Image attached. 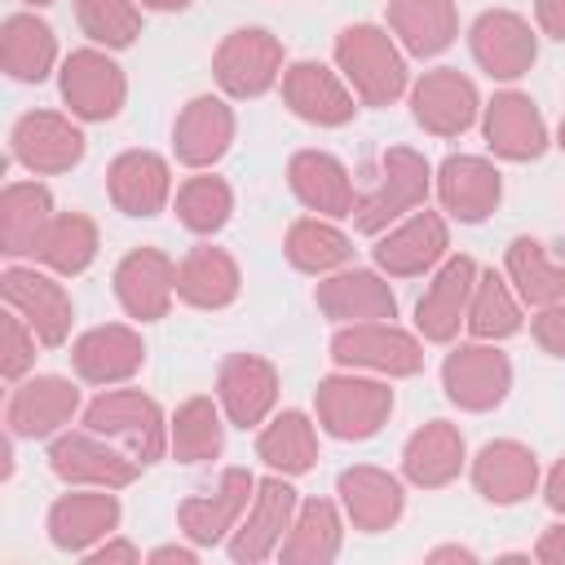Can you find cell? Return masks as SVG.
<instances>
[{
	"instance_id": "1",
	"label": "cell",
	"mask_w": 565,
	"mask_h": 565,
	"mask_svg": "<svg viewBox=\"0 0 565 565\" xmlns=\"http://www.w3.org/2000/svg\"><path fill=\"white\" fill-rule=\"evenodd\" d=\"M331 62L362 106H393L411 93V57L384 22H349L335 31Z\"/></svg>"
},
{
	"instance_id": "2",
	"label": "cell",
	"mask_w": 565,
	"mask_h": 565,
	"mask_svg": "<svg viewBox=\"0 0 565 565\" xmlns=\"http://www.w3.org/2000/svg\"><path fill=\"white\" fill-rule=\"evenodd\" d=\"M433 168L424 150L415 146H384L375 159V172L366 185H358V207H353V230L375 238L393 221L411 216L415 207H428L433 199Z\"/></svg>"
},
{
	"instance_id": "3",
	"label": "cell",
	"mask_w": 565,
	"mask_h": 565,
	"mask_svg": "<svg viewBox=\"0 0 565 565\" xmlns=\"http://www.w3.org/2000/svg\"><path fill=\"white\" fill-rule=\"evenodd\" d=\"M393 406H397L393 380L366 375V371L335 366L313 388V419L335 441H371L388 424Z\"/></svg>"
},
{
	"instance_id": "4",
	"label": "cell",
	"mask_w": 565,
	"mask_h": 565,
	"mask_svg": "<svg viewBox=\"0 0 565 565\" xmlns=\"http://www.w3.org/2000/svg\"><path fill=\"white\" fill-rule=\"evenodd\" d=\"M327 353L344 371H366L384 380H411L424 371V335L415 327H402L397 318L340 322L327 340Z\"/></svg>"
},
{
	"instance_id": "5",
	"label": "cell",
	"mask_w": 565,
	"mask_h": 565,
	"mask_svg": "<svg viewBox=\"0 0 565 565\" xmlns=\"http://www.w3.org/2000/svg\"><path fill=\"white\" fill-rule=\"evenodd\" d=\"M79 424L110 437L115 446H124L141 463H159L168 455V411L141 388H128V384L97 388L84 402Z\"/></svg>"
},
{
	"instance_id": "6",
	"label": "cell",
	"mask_w": 565,
	"mask_h": 565,
	"mask_svg": "<svg viewBox=\"0 0 565 565\" xmlns=\"http://www.w3.org/2000/svg\"><path fill=\"white\" fill-rule=\"evenodd\" d=\"M287 62V44L269 26H234L212 49V79L230 102H256L282 84Z\"/></svg>"
},
{
	"instance_id": "7",
	"label": "cell",
	"mask_w": 565,
	"mask_h": 565,
	"mask_svg": "<svg viewBox=\"0 0 565 565\" xmlns=\"http://www.w3.org/2000/svg\"><path fill=\"white\" fill-rule=\"evenodd\" d=\"M512 358L503 344L494 340H459V344H446V358H441V393L450 406L468 411V415H486L494 406L508 402L512 393Z\"/></svg>"
},
{
	"instance_id": "8",
	"label": "cell",
	"mask_w": 565,
	"mask_h": 565,
	"mask_svg": "<svg viewBox=\"0 0 565 565\" xmlns=\"http://www.w3.org/2000/svg\"><path fill=\"white\" fill-rule=\"evenodd\" d=\"M44 459H49V472L62 486H102V490H128L146 468L124 446L93 433L88 424H71L57 437H49Z\"/></svg>"
},
{
	"instance_id": "9",
	"label": "cell",
	"mask_w": 565,
	"mask_h": 565,
	"mask_svg": "<svg viewBox=\"0 0 565 565\" xmlns=\"http://www.w3.org/2000/svg\"><path fill=\"white\" fill-rule=\"evenodd\" d=\"M0 300H4V309L22 313L31 322V331L40 335L44 349L71 344L75 300L66 291V278H57L53 269H44L35 260H9L0 269Z\"/></svg>"
},
{
	"instance_id": "10",
	"label": "cell",
	"mask_w": 565,
	"mask_h": 565,
	"mask_svg": "<svg viewBox=\"0 0 565 565\" xmlns=\"http://www.w3.org/2000/svg\"><path fill=\"white\" fill-rule=\"evenodd\" d=\"M57 97L79 124H110L128 102V71L110 49L79 44L57 66Z\"/></svg>"
},
{
	"instance_id": "11",
	"label": "cell",
	"mask_w": 565,
	"mask_h": 565,
	"mask_svg": "<svg viewBox=\"0 0 565 565\" xmlns=\"http://www.w3.org/2000/svg\"><path fill=\"white\" fill-rule=\"evenodd\" d=\"M84 154H88V137L71 110L35 106V110H22L9 128V159L31 177H62L79 168Z\"/></svg>"
},
{
	"instance_id": "12",
	"label": "cell",
	"mask_w": 565,
	"mask_h": 565,
	"mask_svg": "<svg viewBox=\"0 0 565 565\" xmlns=\"http://www.w3.org/2000/svg\"><path fill=\"white\" fill-rule=\"evenodd\" d=\"M406 106H411V119L428 132V137H441V141H455L463 137L468 128L481 124V88L468 71L459 66H428L424 75L411 79V93H406Z\"/></svg>"
},
{
	"instance_id": "13",
	"label": "cell",
	"mask_w": 565,
	"mask_h": 565,
	"mask_svg": "<svg viewBox=\"0 0 565 565\" xmlns=\"http://www.w3.org/2000/svg\"><path fill=\"white\" fill-rule=\"evenodd\" d=\"M84 411V393L71 375L53 371H31L26 380L9 384L4 397V428L18 441H49L62 428H71Z\"/></svg>"
},
{
	"instance_id": "14",
	"label": "cell",
	"mask_w": 565,
	"mask_h": 565,
	"mask_svg": "<svg viewBox=\"0 0 565 565\" xmlns=\"http://www.w3.org/2000/svg\"><path fill=\"white\" fill-rule=\"evenodd\" d=\"M450 256V216L441 207H415L371 238V265L388 278H428Z\"/></svg>"
},
{
	"instance_id": "15",
	"label": "cell",
	"mask_w": 565,
	"mask_h": 565,
	"mask_svg": "<svg viewBox=\"0 0 565 565\" xmlns=\"http://www.w3.org/2000/svg\"><path fill=\"white\" fill-rule=\"evenodd\" d=\"M278 93H282V106L309 128H344L362 110V102L349 88V79L340 75V66L335 62H318V57L287 62Z\"/></svg>"
},
{
	"instance_id": "16",
	"label": "cell",
	"mask_w": 565,
	"mask_h": 565,
	"mask_svg": "<svg viewBox=\"0 0 565 565\" xmlns=\"http://www.w3.org/2000/svg\"><path fill=\"white\" fill-rule=\"evenodd\" d=\"M433 199L437 207L459 221V225H481L499 212L503 203V172L494 154H472V150H450L433 168Z\"/></svg>"
},
{
	"instance_id": "17",
	"label": "cell",
	"mask_w": 565,
	"mask_h": 565,
	"mask_svg": "<svg viewBox=\"0 0 565 565\" xmlns=\"http://www.w3.org/2000/svg\"><path fill=\"white\" fill-rule=\"evenodd\" d=\"M300 508V494L291 486V477L282 472H265L256 477V494L238 521V530L225 539V556L234 565H260V561H274L287 530H291V516Z\"/></svg>"
},
{
	"instance_id": "18",
	"label": "cell",
	"mask_w": 565,
	"mask_h": 565,
	"mask_svg": "<svg viewBox=\"0 0 565 565\" xmlns=\"http://www.w3.org/2000/svg\"><path fill=\"white\" fill-rule=\"evenodd\" d=\"M481 141H486V150L494 154V159H503V163H534V159H543L547 154V146H552V124H547V115L539 110V102L525 93V88H516V84H508V88H499L486 106H481Z\"/></svg>"
},
{
	"instance_id": "19",
	"label": "cell",
	"mask_w": 565,
	"mask_h": 565,
	"mask_svg": "<svg viewBox=\"0 0 565 565\" xmlns=\"http://www.w3.org/2000/svg\"><path fill=\"white\" fill-rule=\"evenodd\" d=\"M216 402L230 419V428H243V433H256L274 411H278V397H282V375L278 366L265 358V353H247V349H234L216 362Z\"/></svg>"
},
{
	"instance_id": "20",
	"label": "cell",
	"mask_w": 565,
	"mask_h": 565,
	"mask_svg": "<svg viewBox=\"0 0 565 565\" xmlns=\"http://www.w3.org/2000/svg\"><path fill=\"white\" fill-rule=\"evenodd\" d=\"M468 53L490 79L516 84L539 62V26L516 9H481L468 26Z\"/></svg>"
},
{
	"instance_id": "21",
	"label": "cell",
	"mask_w": 565,
	"mask_h": 565,
	"mask_svg": "<svg viewBox=\"0 0 565 565\" xmlns=\"http://www.w3.org/2000/svg\"><path fill=\"white\" fill-rule=\"evenodd\" d=\"M110 291H115L128 322H137V327L159 322V318H168V309L177 300V260L154 243L128 247L115 260Z\"/></svg>"
},
{
	"instance_id": "22",
	"label": "cell",
	"mask_w": 565,
	"mask_h": 565,
	"mask_svg": "<svg viewBox=\"0 0 565 565\" xmlns=\"http://www.w3.org/2000/svg\"><path fill=\"white\" fill-rule=\"evenodd\" d=\"M119 521H124L119 490H102V486H66V494H57L44 512L49 543L66 556H84L102 539L119 534Z\"/></svg>"
},
{
	"instance_id": "23",
	"label": "cell",
	"mask_w": 565,
	"mask_h": 565,
	"mask_svg": "<svg viewBox=\"0 0 565 565\" xmlns=\"http://www.w3.org/2000/svg\"><path fill=\"white\" fill-rule=\"evenodd\" d=\"M172 194H177L172 159L150 146H128L106 163V199L115 212L132 221L159 216L163 207H172Z\"/></svg>"
},
{
	"instance_id": "24",
	"label": "cell",
	"mask_w": 565,
	"mask_h": 565,
	"mask_svg": "<svg viewBox=\"0 0 565 565\" xmlns=\"http://www.w3.org/2000/svg\"><path fill=\"white\" fill-rule=\"evenodd\" d=\"M238 137V115L225 93H194L172 119V159L190 172L216 168Z\"/></svg>"
},
{
	"instance_id": "25",
	"label": "cell",
	"mask_w": 565,
	"mask_h": 565,
	"mask_svg": "<svg viewBox=\"0 0 565 565\" xmlns=\"http://www.w3.org/2000/svg\"><path fill=\"white\" fill-rule=\"evenodd\" d=\"M252 494H256V472L252 468H225L212 490L185 494L177 503L181 539H190L199 547H225V539L238 530Z\"/></svg>"
},
{
	"instance_id": "26",
	"label": "cell",
	"mask_w": 565,
	"mask_h": 565,
	"mask_svg": "<svg viewBox=\"0 0 565 565\" xmlns=\"http://www.w3.org/2000/svg\"><path fill=\"white\" fill-rule=\"evenodd\" d=\"M477 260L468 252H450L424 282L419 300H415V331L424 335V344H455L468 318V300H472V282H477Z\"/></svg>"
},
{
	"instance_id": "27",
	"label": "cell",
	"mask_w": 565,
	"mask_h": 565,
	"mask_svg": "<svg viewBox=\"0 0 565 565\" xmlns=\"http://www.w3.org/2000/svg\"><path fill=\"white\" fill-rule=\"evenodd\" d=\"M146 366V340L137 322H97L71 340V371L79 384L115 388Z\"/></svg>"
},
{
	"instance_id": "28",
	"label": "cell",
	"mask_w": 565,
	"mask_h": 565,
	"mask_svg": "<svg viewBox=\"0 0 565 565\" xmlns=\"http://www.w3.org/2000/svg\"><path fill=\"white\" fill-rule=\"evenodd\" d=\"M313 305L331 327L397 318V291L380 265H344L335 274H322L313 282Z\"/></svg>"
},
{
	"instance_id": "29",
	"label": "cell",
	"mask_w": 565,
	"mask_h": 565,
	"mask_svg": "<svg viewBox=\"0 0 565 565\" xmlns=\"http://www.w3.org/2000/svg\"><path fill=\"white\" fill-rule=\"evenodd\" d=\"M287 190L296 194V203L313 216H331V221H353L358 207V181L349 172V163L331 150L318 146H300L287 159Z\"/></svg>"
},
{
	"instance_id": "30",
	"label": "cell",
	"mask_w": 565,
	"mask_h": 565,
	"mask_svg": "<svg viewBox=\"0 0 565 565\" xmlns=\"http://www.w3.org/2000/svg\"><path fill=\"white\" fill-rule=\"evenodd\" d=\"M335 499L353 530L384 534L406 516V477L380 463H349L335 477Z\"/></svg>"
},
{
	"instance_id": "31",
	"label": "cell",
	"mask_w": 565,
	"mask_h": 565,
	"mask_svg": "<svg viewBox=\"0 0 565 565\" xmlns=\"http://www.w3.org/2000/svg\"><path fill=\"white\" fill-rule=\"evenodd\" d=\"M468 477H472V490L490 503V508H516L525 503L530 494H539L543 486V468H539V455L516 441V437H494L486 441L472 459H468Z\"/></svg>"
},
{
	"instance_id": "32",
	"label": "cell",
	"mask_w": 565,
	"mask_h": 565,
	"mask_svg": "<svg viewBox=\"0 0 565 565\" xmlns=\"http://www.w3.org/2000/svg\"><path fill=\"white\" fill-rule=\"evenodd\" d=\"M468 441L463 428L455 419H424L406 441H402V459L397 472L406 477V486L415 490H446L450 481H459L468 472Z\"/></svg>"
},
{
	"instance_id": "33",
	"label": "cell",
	"mask_w": 565,
	"mask_h": 565,
	"mask_svg": "<svg viewBox=\"0 0 565 565\" xmlns=\"http://www.w3.org/2000/svg\"><path fill=\"white\" fill-rule=\"evenodd\" d=\"M57 31L40 18V9H13L0 22V71L13 84H44L62 66Z\"/></svg>"
},
{
	"instance_id": "34",
	"label": "cell",
	"mask_w": 565,
	"mask_h": 565,
	"mask_svg": "<svg viewBox=\"0 0 565 565\" xmlns=\"http://www.w3.org/2000/svg\"><path fill=\"white\" fill-rule=\"evenodd\" d=\"M243 291V269L230 247H216L212 238H199L177 260V300L203 313L230 309Z\"/></svg>"
},
{
	"instance_id": "35",
	"label": "cell",
	"mask_w": 565,
	"mask_h": 565,
	"mask_svg": "<svg viewBox=\"0 0 565 565\" xmlns=\"http://www.w3.org/2000/svg\"><path fill=\"white\" fill-rule=\"evenodd\" d=\"M57 216L53 190L40 177H13L0 190V252L9 260H31L40 234Z\"/></svg>"
},
{
	"instance_id": "36",
	"label": "cell",
	"mask_w": 565,
	"mask_h": 565,
	"mask_svg": "<svg viewBox=\"0 0 565 565\" xmlns=\"http://www.w3.org/2000/svg\"><path fill=\"white\" fill-rule=\"evenodd\" d=\"M318 419L300 406H282L274 411L260 428H256V459L269 468V472H282V477H305L318 468Z\"/></svg>"
},
{
	"instance_id": "37",
	"label": "cell",
	"mask_w": 565,
	"mask_h": 565,
	"mask_svg": "<svg viewBox=\"0 0 565 565\" xmlns=\"http://www.w3.org/2000/svg\"><path fill=\"white\" fill-rule=\"evenodd\" d=\"M384 26L397 35L406 57H441L459 40V9L455 0H388Z\"/></svg>"
},
{
	"instance_id": "38",
	"label": "cell",
	"mask_w": 565,
	"mask_h": 565,
	"mask_svg": "<svg viewBox=\"0 0 565 565\" xmlns=\"http://www.w3.org/2000/svg\"><path fill=\"white\" fill-rule=\"evenodd\" d=\"M225 411L216 402V393H194L185 402H177V411L168 415V455L185 468L212 463L225 450Z\"/></svg>"
},
{
	"instance_id": "39",
	"label": "cell",
	"mask_w": 565,
	"mask_h": 565,
	"mask_svg": "<svg viewBox=\"0 0 565 565\" xmlns=\"http://www.w3.org/2000/svg\"><path fill=\"white\" fill-rule=\"evenodd\" d=\"M344 508L340 499H300L296 516H291V530L278 547V561L282 565H331L344 547Z\"/></svg>"
},
{
	"instance_id": "40",
	"label": "cell",
	"mask_w": 565,
	"mask_h": 565,
	"mask_svg": "<svg viewBox=\"0 0 565 565\" xmlns=\"http://www.w3.org/2000/svg\"><path fill=\"white\" fill-rule=\"evenodd\" d=\"M503 274L525 300V309H543L565 300V252H552L534 234H516L503 247Z\"/></svg>"
},
{
	"instance_id": "41",
	"label": "cell",
	"mask_w": 565,
	"mask_h": 565,
	"mask_svg": "<svg viewBox=\"0 0 565 565\" xmlns=\"http://www.w3.org/2000/svg\"><path fill=\"white\" fill-rule=\"evenodd\" d=\"M282 256H287L291 269H300L309 278H322V274H335V269L353 265V234L331 216L300 212L282 234Z\"/></svg>"
},
{
	"instance_id": "42",
	"label": "cell",
	"mask_w": 565,
	"mask_h": 565,
	"mask_svg": "<svg viewBox=\"0 0 565 565\" xmlns=\"http://www.w3.org/2000/svg\"><path fill=\"white\" fill-rule=\"evenodd\" d=\"M521 327H525V300L516 296V287L508 282V274L494 269V265L477 269L463 331H468L472 340H494V344H503V340L521 335Z\"/></svg>"
},
{
	"instance_id": "43",
	"label": "cell",
	"mask_w": 565,
	"mask_h": 565,
	"mask_svg": "<svg viewBox=\"0 0 565 565\" xmlns=\"http://www.w3.org/2000/svg\"><path fill=\"white\" fill-rule=\"evenodd\" d=\"M97 252H102V230H97V221H93L88 212L71 207V212H57V216L49 221V230L40 234L31 260L44 265V269H53L57 278H79V274L97 260Z\"/></svg>"
},
{
	"instance_id": "44",
	"label": "cell",
	"mask_w": 565,
	"mask_h": 565,
	"mask_svg": "<svg viewBox=\"0 0 565 565\" xmlns=\"http://www.w3.org/2000/svg\"><path fill=\"white\" fill-rule=\"evenodd\" d=\"M172 212H177L181 230H190L194 238H216L234 221V185L216 168H199L177 181Z\"/></svg>"
},
{
	"instance_id": "45",
	"label": "cell",
	"mask_w": 565,
	"mask_h": 565,
	"mask_svg": "<svg viewBox=\"0 0 565 565\" xmlns=\"http://www.w3.org/2000/svg\"><path fill=\"white\" fill-rule=\"evenodd\" d=\"M75 22L88 35V44L119 53L137 44L146 26V9L137 0H75Z\"/></svg>"
},
{
	"instance_id": "46",
	"label": "cell",
	"mask_w": 565,
	"mask_h": 565,
	"mask_svg": "<svg viewBox=\"0 0 565 565\" xmlns=\"http://www.w3.org/2000/svg\"><path fill=\"white\" fill-rule=\"evenodd\" d=\"M40 349H44V344H40V335L31 331V322H26L22 313L4 309V313H0V375H4V384L26 380V375L35 371Z\"/></svg>"
},
{
	"instance_id": "47",
	"label": "cell",
	"mask_w": 565,
	"mask_h": 565,
	"mask_svg": "<svg viewBox=\"0 0 565 565\" xmlns=\"http://www.w3.org/2000/svg\"><path fill=\"white\" fill-rule=\"evenodd\" d=\"M530 335H534V344L547 358H561L565 362V300L543 305V309H530Z\"/></svg>"
},
{
	"instance_id": "48",
	"label": "cell",
	"mask_w": 565,
	"mask_h": 565,
	"mask_svg": "<svg viewBox=\"0 0 565 565\" xmlns=\"http://www.w3.org/2000/svg\"><path fill=\"white\" fill-rule=\"evenodd\" d=\"M79 561H88V565H141L146 556H141V547H137L132 539L110 534V539H102L97 547H88Z\"/></svg>"
},
{
	"instance_id": "49",
	"label": "cell",
	"mask_w": 565,
	"mask_h": 565,
	"mask_svg": "<svg viewBox=\"0 0 565 565\" xmlns=\"http://www.w3.org/2000/svg\"><path fill=\"white\" fill-rule=\"evenodd\" d=\"M530 556L539 565H565V516H556L552 525H543V534L534 539Z\"/></svg>"
},
{
	"instance_id": "50",
	"label": "cell",
	"mask_w": 565,
	"mask_h": 565,
	"mask_svg": "<svg viewBox=\"0 0 565 565\" xmlns=\"http://www.w3.org/2000/svg\"><path fill=\"white\" fill-rule=\"evenodd\" d=\"M534 26L539 35L565 44V0H534Z\"/></svg>"
},
{
	"instance_id": "51",
	"label": "cell",
	"mask_w": 565,
	"mask_h": 565,
	"mask_svg": "<svg viewBox=\"0 0 565 565\" xmlns=\"http://www.w3.org/2000/svg\"><path fill=\"white\" fill-rule=\"evenodd\" d=\"M199 552H203V547L185 539V543H159V547H150L146 561H150V565H194Z\"/></svg>"
},
{
	"instance_id": "52",
	"label": "cell",
	"mask_w": 565,
	"mask_h": 565,
	"mask_svg": "<svg viewBox=\"0 0 565 565\" xmlns=\"http://www.w3.org/2000/svg\"><path fill=\"white\" fill-rule=\"evenodd\" d=\"M539 490H543V503H547L556 516H565V455L543 472V486H539Z\"/></svg>"
},
{
	"instance_id": "53",
	"label": "cell",
	"mask_w": 565,
	"mask_h": 565,
	"mask_svg": "<svg viewBox=\"0 0 565 565\" xmlns=\"http://www.w3.org/2000/svg\"><path fill=\"white\" fill-rule=\"evenodd\" d=\"M424 561H428V565H446V561H455V565H477L481 556H477L472 547H463V543H441V547H428Z\"/></svg>"
},
{
	"instance_id": "54",
	"label": "cell",
	"mask_w": 565,
	"mask_h": 565,
	"mask_svg": "<svg viewBox=\"0 0 565 565\" xmlns=\"http://www.w3.org/2000/svg\"><path fill=\"white\" fill-rule=\"evenodd\" d=\"M146 13H185L194 0H137Z\"/></svg>"
},
{
	"instance_id": "55",
	"label": "cell",
	"mask_w": 565,
	"mask_h": 565,
	"mask_svg": "<svg viewBox=\"0 0 565 565\" xmlns=\"http://www.w3.org/2000/svg\"><path fill=\"white\" fill-rule=\"evenodd\" d=\"M552 146H556V150H561V154H565V115H561V119H556V132H552Z\"/></svg>"
},
{
	"instance_id": "56",
	"label": "cell",
	"mask_w": 565,
	"mask_h": 565,
	"mask_svg": "<svg viewBox=\"0 0 565 565\" xmlns=\"http://www.w3.org/2000/svg\"><path fill=\"white\" fill-rule=\"evenodd\" d=\"M18 4H22V9H49L53 0H18Z\"/></svg>"
}]
</instances>
